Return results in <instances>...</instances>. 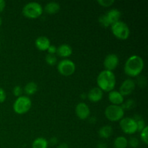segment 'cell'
I'll return each mask as SVG.
<instances>
[{"instance_id":"cell-1","label":"cell","mask_w":148,"mask_h":148,"mask_svg":"<svg viewBox=\"0 0 148 148\" xmlns=\"http://www.w3.org/2000/svg\"><path fill=\"white\" fill-rule=\"evenodd\" d=\"M144 66L145 62L143 58L138 55H132L126 61L124 70L127 76L135 77L142 73Z\"/></svg>"},{"instance_id":"cell-2","label":"cell","mask_w":148,"mask_h":148,"mask_svg":"<svg viewBox=\"0 0 148 148\" xmlns=\"http://www.w3.org/2000/svg\"><path fill=\"white\" fill-rule=\"evenodd\" d=\"M97 85L103 92H111L114 90L116 84V79L114 73L111 71H101L97 77Z\"/></svg>"},{"instance_id":"cell-3","label":"cell","mask_w":148,"mask_h":148,"mask_svg":"<svg viewBox=\"0 0 148 148\" xmlns=\"http://www.w3.org/2000/svg\"><path fill=\"white\" fill-rule=\"evenodd\" d=\"M43 12V8L40 4L36 1L28 2L23 7L22 13L28 19H36Z\"/></svg>"},{"instance_id":"cell-4","label":"cell","mask_w":148,"mask_h":148,"mask_svg":"<svg viewBox=\"0 0 148 148\" xmlns=\"http://www.w3.org/2000/svg\"><path fill=\"white\" fill-rule=\"evenodd\" d=\"M111 30L113 35L120 40H127L130 37V27L127 23L121 20L111 25Z\"/></svg>"},{"instance_id":"cell-5","label":"cell","mask_w":148,"mask_h":148,"mask_svg":"<svg viewBox=\"0 0 148 148\" xmlns=\"http://www.w3.org/2000/svg\"><path fill=\"white\" fill-rule=\"evenodd\" d=\"M32 107V101L29 97L21 95L18 97L13 104V110L17 114H25L30 111Z\"/></svg>"},{"instance_id":"cell-6","label":"cell","mask_w":148,"mask_h":148,"mask_svg":"<svg viewBox=\"0 0 148 148\" xmlns=\"http://www.w3.org/2000/svg\"><path fill=\"white\" fill-rule=\"evenodd\" d=\"M105 116L108 120L113 122L119 121L124 118V110L121 106L109 105L106 108Z\"/></svg>"},{"instance_id":"cell-7","label":"cell","mask_w":148,"mask_h":148,"mask_svg":"<svg viewBox=\"0 0 148 148\" xmlns=\"http://www.w3.org/2000/svg\"><path fill=\"white\" fill-rule=\"evenodd\" d=\"M75 69H76L75 64L70 59H62L57 64L58 72L64 77H69L73 75L75 72Z\"/></svg>"},{"instance_id":"cell-8","label":"cell","mask_w":148,"mask_h":148,"mask_svg":"<svg viewBox=\"0 0 148 148\" xmlns=\"http://www.w3.org/2000/svg\"><path fill=\"white\" fill-rule=\"evenodd\" d=\"M119 125L123 132L127 134H134L137 132V121L131 117H125L119 121Z\"/></svg>"},{"instance_id":"cell-9","label":"cell","mask_w":148,"mask_h":148,"mask_svg":"<svg viewBox=\"0 0 148 148\" xmlns=\"http://www.w3.org/2000/svg\"><path fill=\"white\" fill-rule=\"evenodd\" d=\"M119 63V59L115 53H110L106 56L103 61V66L106 70L113 71L117 67Z\"/></svg>"},{"instance_id":"cell-10","label":"cell","mask_w":148,"mask_h":148,"mask_svg":"<svg viewBox=\"0 0 148 148\" xmlns=\"http://www.w3.org/2000/svg\"><path fill=\"white\" fill-rule=\"evenodd\" d=\"M136 88V82L132 79H127L121 83L119 92L123 96L131 95Z\"/></svg>"},{"instance_id":"cell-11","label":"cell","mask_w":148,"mask_h":148,"mask_svg":"<svg viewBox=\"0 0 148 148\" xmlns=\"http://www.w3.org/2000/svg\"><path fill=\"white\" fill-rule=\"evenodd\" d=\"M75 114L79 119L85 120L89 118L90 115V109L85 103H79L75 107Z\"/></svg>"},{"instance_id":"cell-12","label":"cell","mask_w":148,"mask_h":148,"mask_svg":"<svg viewBox=\"0 0 148 148\" xmlns=\"http://www.w3.org/2000/svg\"><path fill=\"white\" fill-rule=\"evenodd\" d=\"M103 96V92L98 87L92 88L87 94V98L90 101L93 103H97L101 101Z\"/></svg>"},{"instance_id":"cell-13","label":"cell","mask_w":148,"mask_h":148,"mask_svg":"<svg viewBox=\"0 0 148 148\" xmlns=\"http://www.w3.org/2000/svg\"><path fill=\"white\" fill-rule=\"evenodd\" d=\"M108 100L112 105L121 106L124 102V96L119 91L112 90L108 92Z\"/></svg>"},{"instance_id":"cell-14","label":"cell","mask_w":148,"mask_h":148,"mask_svg":"<svg viewBox=\"0 0 148 148\" xmlns=\"http://www.w3.org/2000/svg\"><path fill=\"white\" fill-rule=\"evenodd\" d=\"M36 47L40 51H47L51 45L50 40L46 36H39L35 40Z\"/></svg>"},{"instance_id":"cell-15","label":"cell","mask_w":148,"mask_h":148,"mask_svg":"<svg viewBox=\"0 0 148 148\" xmlns=\"http://www.w3.org/2000/svg\"><path fill=\"white\" fill-rule=\"evenodd\" d=\"M105 14L111 25L114 23L119 21L120 17L121 16V12L118 9H111L109 11L107 12Z\"/></svg>"},{"instance_id":"cell-16","label":"cell","mask_w":148,"mask_h":148,"mask_svg":"<svg viewBox=\"0 0 148 148\" xmlns=\"http://www.w3.org/2000/svg\"><path fill=\"white\" fill-rule=\"evenodd\" d=\"M56 53L62 58H67L72 54V49L69 45L62 44L56 49Z\"/></svg>"},{"instance_id":"cell-17","label":"cell","mask_w":148,"mask_h":148,"mask_svg":"<svg viewBox=\"0 0 148 148\" xmlns=\"http://www.w3.org/2000/svg\"><path fill=\"white\" fill-rule=\"evenodd\" d=\"M60 4L56 1H50L47 3L44 7V10L47 14H56L60 10Z\"/></svg>"},{"instance_id":"cell-18","label":"cell","mask_w":148,"mask_h":148,"mask_svg":"<svg viewBox=\"0 0 148 148\" xmlns=\"http://www.w3.org/2000/svg\"><path fill=\"white\" fill-rule=\"evenodd\" d=\"M114 130L111 126L110 125H105L103 127H101L98 131V134L100 137L103 139H108L112 135Z\"/></svg>"},{"instance_id":"cell-19","label":"cell","mask_w":148,"mask_h":148,"mask_svg":"<svg viewBox=\"0 0 148 148\" xmlns=\"http://www.w3.org/2000/svg\"><path fill=\"white\" fill-rule=\"evenodd\" d=\"M38 85L35 82H29L28 83L26 84L24 87V92H25L27 95H34L36 92L38 91Z\"/></svg>"},{"instance_id":"cell-20","label":"cell","mask_w":148,"mask_h":148,"mask_svg":"<svg viewBox=\"0 0 148 148\" xmlns=\"http://www.w3.org/2000/svg\"><path fill=\"white\" fill-rule=\"evenodd\" d=\"M128 146V140L124 136L117 137L114 141V148H127Z\"/></svg>"},{"instance_id":"cell-21","label":"cell","mask_w":148,"mask_h":148,"mask_svg":"<svg viewBox=\"0 0 148 148\" xmlns=\"http://www.w3.org/2000/svg\"><path fill=\"white\" fill-rule=\"evenodd\" d=\"M49 143L43 137H38L33 140L32 148H48Z\"/></svg>"},{"instance_id":"cell-22","label":"cell","mask_w":148,"mask_h":148,"mask_svg":"<svg viewBox=\"0 0 148 148\" xmlns=\"http://www.w3.org/2000/svg\"><path fill=\"white\" fill-rule=\"evenodd\" d=\"M134 119L136 121H137V132H142L145 129V127H146L145 121L141 118V117H139V116H135Z\"/></svg>"},{"instance_id":"cell-23","label":"cell","mask_w":148,"mask_h":148,"mask_svg":"<svg viewBox=\"0 0 148 148\" xmlns=\"http://www.w3.org/2000/svg\"><path fill=\"white\" fill-rule=\"evenodd\" d=\"M135 106V102H134V100L132 99H128L124 102L121 105V107L123 108V109L125 111V110H131Z\"/></svg>"},{"instance_id":"cell-24","label":"cell","mask_w":148,"mask_h":148,"mask_svg":"<svg viewBox=\"0 0 148 148\" xmlns=\"http://www.w3.org/2000/svg\"><path fill=\"white\" fill-rule=\"evenodd\" d=\"M45 60H46V63L49 65H50V66H53V65L56 64V62H57V59H56V55L49 54V53H48L46 56Z\"/></svg>"},{"instance_id":"cell-25","label":"cell","mask_w":148,"mask_h":148,"mask_svg":"<svg viewBox=\"0 0 148 148\" xmlns=\"http://www.w3.org/2000/svg\"><path fill=\"white\" fill-rule=\"evenodd\" d=\"M98 21H99V23L101 24V25H102L104 27H108L109 26H111V25H110L109 22H108V19H107L105 14L100 16L99 18H98Z\"/></svg>"},{"instance_id":"cell-26","label":"cell","mask_w":148,"mask_h":148,"mask_svg":"<svg viewBox=\"0 0 148 148\" xmlns=\"http://www.w3.org/2000/svg\"><path fill=\"white\" fill-rule=\"evenodd\" d=\"M147 128L148 127L146 126L144 130L142 132H140V138L142 141L145 145L148 144V134H147Z\"/></svg>"},{"instance_id":"cell-27","label":"cell","mask_w":148,"mask_h":148,"mask_svg":"<svg viewBox=\"0 0 148 148\" xmlns=\"http://www.w3.org/2000/svg\"><path fill=\"white\" fill-rule=\"evenodd\" d=\"M139 145H140V142L137 137H132L128 140V146H130L132 148L138 147Z\"/></svg>"},{"instance_id":"cell-28","label":"cell","mask_w":148,"mask_h":148,"mask_svg":"<svg viewBox=\"0 0 148 148\" xmlns=\"http://www.w3.org/2000/svg\"><path fill=\"white\" fill-rule=\"evenodd\" d=\"M97 2L103 7H108L114 3V0H98Z\"/></svg>"},{"instance_id":"cell-29","label":"cell","mask_w":148,"mask_h":148,"mask_svg":"<svg viewBox=\"0 0 148 148\" xmlns=\"http://www.w3.org/2000/svg\"><path fill=\"white\" fill-rule=\"evenodd\" d=\"M137 84L140 87V88H145V87L146 86V84H147V79H146L145 77H139L137 78Z\"/></svg>"},{"instance_id":"cell-30","label":"cell","mask_w":148,"mask_h":148,"mask_svg":"<svg viewBox=\"0 0 148 148\" xmlns=\"http://www.w3.org/2000/svg\"><path fill=\"white\" fill-rule=\"evenodd\" d=\"M23 89H22L20 85H17V86L14 87L12 90V92H13V95L16 97H20L22 95V93H23Z\"/></svg>"},{"instance_id":"cell-31","label":"cell","mask_w":148,"mask_h":148,"mask_svg":"<svg viewBox=\"0 0 148 148\" xmlns=\"http://www.w3.org/2000/svg\"><path fill=\"white\" fill-rule=\"evenodd\" d=\"M6 98H7V94H6L5 90L0 87V103L4 102Z\"/></svg>"},{"instance_id":"cell-32","label":"cell","mask_w":148,"mask_h":148,"mask_svg":"<svg viewBox=\"0 0 148 148\" xmlns=\"http://www.w3.org/2000/svg\"><path fill=\"white\" fill-rule=\"evenodd\" d=\"M56 49H57V48H56V46L51 44L50 46L49 47V49H47L48 53H49V54H55V53H56Z\"/></svg>"},{"instance_id":"cell-33","label":"cell","mask_w":148,"mask_h":148,"mask_svg":"<svg viewBox=\"0 0 148 148\" xmlns=\"http://www.w3.org/2000/svg\"><path fill=\"white\" fill-rule=\"evenodd\" d=\"M6 7V1L4 0H0V12H3Z\"/></svg>"},{"instance_id":"cell-34","label":"cell","mask_w":148,"mask_h":148,"mask_svg":"<svg viewBox=\"0 0 148 148\" xmlns=\"http://www.w3.org/2000/svg\"><path fill=\"white\" fill-rule=\"evenodd\" d=\"M98 148H107V145L106 143H104V142H100L98 143V145H97Z\"/></svg>"},{"instance_id":"cell-35","label":"cell","mask_w":148,"mask_h":148,"mask_svg":"<svg viewBox=\"0 0 148 148\" xmlns=\"http://www.w3.org/2000/svg\"><path fill=\"white\" fill-rule=\"evenodd\" d=\"M58 140L56 137H52V138L50 139V143L52 145H54L57 144Z\"/></svg>"},{"instance_id":"cell-36","label":"cell","mask_w":148,"mask_h":148,"mask_svg":"<svg viewBox=\"0 0 148 148\" xmlns=\"http://www.w3.org/2000/svg\"><path fill=\"white\" fill-rule=\"evenodd\" d=\"M58 148H69V147H68L67 144H66V143H62V144L59 145V146L58 147Z\"/></svg>"},{"instance_id":"cell-37","label":"cell","mask_w":148,"mask_h":148,"mask_svg":"<svg viewBox=\"0 0 148 148\" xmlns=\"http://www.w3.org/2000/svg\"><path fill=\"white\" fill-rule=\"evenodd\" d=\"M87 97V95H85V93H82V95H81V98H82V99H85V98Z\"/></svg>"},{"instance_id":"cell-38","label":"cell","mask_w":148,"mask_h":148,"mask_svg":"<svg viewBox=\"0 0 148 148\" xmlns=\"http://www.w3.org/2000/svg\"><path fill=\"white\" fill-rule=\"evenodd\" d=\"M1 24H2V20H1V17H0V26L1 25Z\"/></svg>"}]
</instances>
